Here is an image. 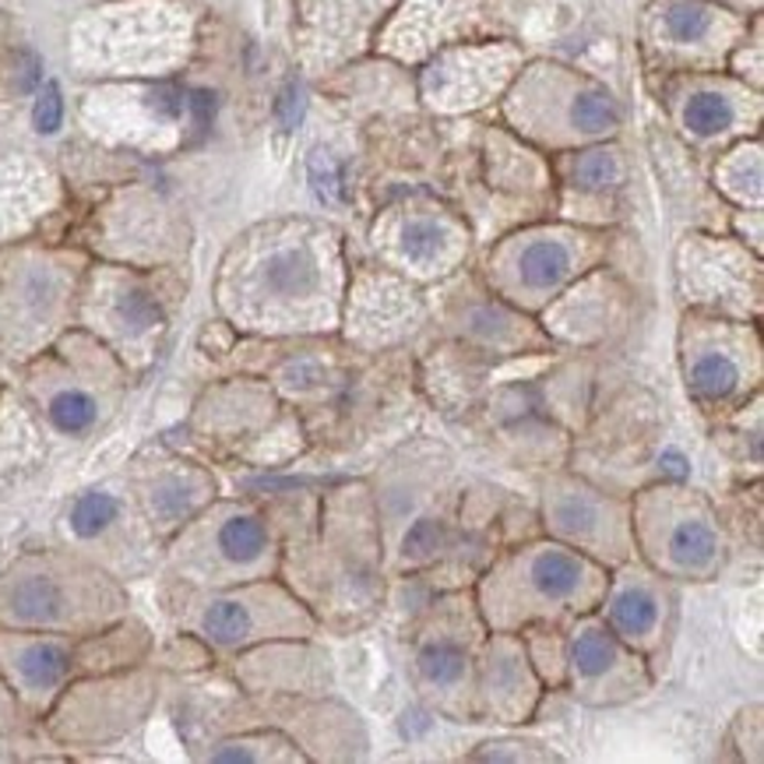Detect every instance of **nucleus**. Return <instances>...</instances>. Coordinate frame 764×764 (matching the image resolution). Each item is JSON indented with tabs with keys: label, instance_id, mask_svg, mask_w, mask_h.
Returning <instances> with one entry per match:
<instances>
[{
	"label": "nucleus",
	"instance_id": "nucleus-18",
	"mask_svg": "<svg viewBox=\"0 0 764 764\" xmlns=\"http://www.w3.org/2000/svg\"><path fill=\"white\" fill-rule=\"evenodd\" d=\"M737 120V109L733 103H729V95L722 92H694L687 106H683V124H687V131L697 134V138H715L729 131Z\"/></svg>",
	"mask_w": 764,
	"mask_h": 764
},
{
	"label": "nucleus",
	"instance_id": "nucleus-3",
	"mask_svg": "<svg viewBox=\"0 0 764 764\" xmlns=\"http://www.w3.org/2000/svg\"><path fill=\"white\" fill-rule=\"evenodd\" d=\"M0 662L19 683V694L28 702L54 697L71 677L74 651L63 638H43V634H8L0 638Z\"/></svg>",
	"mask_w": 764,
	"mask_h": 764
},
{
	"label": "nucleus",
	"instance_id": "nucleus-5",
	"mask_svg": "<svg viewBox=\"0 0 764 764\" xmlns=\"http://www.w3.org/2000/svg\"><path fill=\"white\" fill-rule=\"evenodd\" d=\"M209 480L195 469H166V472H155L152 480L145 483V493L141 501L149 507V518L158 532H173L187 525L201 512V504L209 501Z\"/></svg>",
	"mask_w": 764,
	"mask_h": 764
},
{
	"label": "nucleus",
	"instance_id": "nucleus-27",
	"mask_svg": "<svg viewBox=\"0 0 764 764\" xmlns=\"http://www.w3.org/2000/svg\"><path fill=\"white\" fill-rule=\"evenodd\" d=\"M307 114V95H304V85L299 82H285L279 99H275V117L282 124V131H296L299 120H304Z\"/></svg>",
	"mask_w": 764,
	"mask_h": 764
},
{
	"label": "nucleus",
	"instance_id": "nucleus-22",
	"mask_svg": "<svg viewBox=\"0 0 764 764\" xmlns=\"http://www.w3.org/2000/svg\"><path fill=\"white\" fill-rule=\"evenodd\" d=\"M666 22V36L680 46H691V43H702L708 32H712V11L697 0H673L670 8L662 14Z\"/></svg>",
	"mask_w": 764,
	"mask_h": 764
},
{
	"label": "nucleus",
	"instance_id": "nucleus-14",
	"mask_svg": "<svg viewBox=\"0 0 764 764\" xmlns=\"http://www.w3.org/2000/svg\"><path fill=\"white\" fill-rule=\"evenodd\" d=\"M571 247L561 240H532L518 258V279L525 290L546 293L571 275Z\"/></svg>",
	"mask_w": 764,
	"mask_h": 764
},
{
	"label": "nucleus",
	"instance_id": "nucleus-24",
	"mask_svg": "<svg viewBox=\"0 0 764 764\" xmlns=\"http://www.w3.org/2000/svg\"><path fill=\"white\" fill-rule=\"evenodd\" d=\"M575 184L581 190H607L620 184V163L613 152H585L575 163Z\"/></svg>",
	"mask_w": 764,
	"mask_h": 764
},
{
	"label": "nucleus",
	"instance_id": "nucleus-12",
	"mask_svg": "<svg viewBox=\"0 0 764 764\" xmlns=\"http://www.w3.org/2000/svg\"><path fill=\"white\" fill-rule=\"evenodd\" d=\"M610 624L620 638L645 642L659 627V599L645 585H620L610 599Z\"/></svg>",
	"mask_w": 764,
	"mask_h": 764
},
{
	"label": "nucleus",
	"instance_id": "nucleus-29",
	"mask_svg": "<svg viewBox=\"0 0 764 764\" xmlns=\"http://www.w3.org/2000/svg\"><path fill=\"white\" fill-rule=\"evenodd\" d=\"M187 109L195 114V124H198V127H209L212 117H215V95H212L209 89L190 92V95H187Z\"/></svg>",
	"mask_w": 764,
	"mask_h": 764
},
{
	"label": "nucleus",
	"instance_id": "nucleus-4",
	"mask_svg": "<svg viewBox=\"0 0 764 764\" xmlns=\"http://www.w3.org/2000/svg\"><path fill=\"white\" fill-rule=\"evenodd\" d=\"M265 607H268V596L265 592L212 596L209 602H201L195 624H198L201 638H209L212 645L236 648V645H247L254 638H261V631H265Z\"/></svg>",
	"mask_w": 764,
	"mask_h": 764
},
{
	"label": "nucleus",
	"instance_id": "nucleus-16",
	"mask_svg": "<svg viewBox=\"0 0 764 764\" xmlns=\"http://www.w3.org/2000/svg\"><path fill=\"white\" fill-rule=\"evenodd\" d=\"M553 525L575 539H596L607 529V507L588 493H564L553 501Z\"/></svg>",
	"mask_w": 764,
	"mask_h": 764
},
{
	"label": "nucleus",
	"instance_id": "nucleus-19",
	"mask_svg": "<svg viewBox=\"0 0 764 764\" xmlns=\"http://www.w3.org/2000/svg\"><path fill=\"white\" fill-rule=\"evenodd\" d=\"M54 282L50 275H28L22 285H19V304H14V310L19 314H11V321L8 328H43V325H50V317H54V304H57V296H54Z\"/></svg>",
	"mask_w": 764,
	"mask_h": 764
},
{
	"label": "nucleus",
	"instance_id": "nucleus-31",
	"mask_svg": "<svg viewBox=\"0 0 764 764\" xmlns=\"http://www.w3.org/2000/svg\"><path fill=\"white\" fill-rule=\"evenodd\" d=\"M19 85L25 92H32L39 85V60L36 57H22V78H19Z\"/></svg>",
	"mask_w": 764,
	"mask_h": 764
},
{
	"label": "nucleus",
	"instance_id": "nucleus-25",
	"mask_svg": "<svg viewBox=\"0 0 764 764\" xmlns=\"http://www.w3.org/2000/svg\"><path fill=\"white\" fill-rule=\"evenodd\" d=\"M310 187H314V195L321 198V201H339L342 195V166L331 158L328 152L317 149L310 155Z\"/></svg>",
	"mask_w": 764,
	"mask_h": 764
},
{
	"label": "nucleus",
	"instance_id": "nucleus-26",
	"mask_svg": "<svg viewBox=\"0 0 764 764\" xmlns=\"http://www.w3.org/2000/svg\"><path fill=\"white\" fill-rule=\"evenodd\" d=\"M32 124H36L39 134H57L63 124V95L57 82H46L36 95V106H32Z\"/></svg>",
	"mask_w": 764,
	"mask_h": 764
},
{
	"label": "nucleus",
	"instance_id": "nucleus-15",
	"mask_svg": "<svg viewBox=\"0 0 764 764\" xmlns=\"http://www.w3.org/2000/svg\"><path fill=\"white\" fill-rule=\"evenodd\" d=\"M120 515H124V507L109 490H85L82 497L71 504L68 525H71L74 539L92 543V539H103L109 529H117Z\"/></svg>",
	"mask_w": 764,
	"mask_h": 764
},
{
	"label": "nucleus",
	"instance_id": "nucleus-21",
	"mask_svg": "<svg viewBox=\"0 0 764 764\" xmlns=\"http://www.w3.org/2000/svg\"><path fill=\"white\" fill-rule=\"evenodd\" d=\"M616 120H620L616 103L599 89H585L575 95V103H571V124H575L581 134H607L616 127Z\"/></svg>",
	"mask_w": 764,
	"mask_h": 764
},
{
	"label": "nucleus",
	"instance_id": "nucleus-11",
	"mask_svg": "<svg viewBox=\"0 0 764 764\" xmlns=\"http://www.w3.org/2000/svg\"><path fill=\"white\" fill-rule=\"evenodd\" d=\"M740 377H743V367L729 345L697 349V356L691 363V388L697 398H705V402H722V398H729L740 388Z\"/></svg>",
	"mask_w": 764,
	"mask_h": 764
},
{
	"label": "nucleus",
	"instance_id": "nucleus-1",
	"mask_svg": "<svg viewBox=\"0 0 764 764\" xmlns=\"http://www.w3.org/2000/svg\"><path fill=\"white\" fill-rule=\"evenodd\" d=\"M114 607V588L54 561L22 564L0 588V616L14 627H78L103 620Z\"/></svg>",
	"mask_w": 764,
	"mask_h": 764
},
{
	"label": "nucleus",
	"instance_id": "nucleus-2",
	"mask_svg": "<svg viewBox=\"0 0 764 764\" xmlns=\"http://www.w3.org/2000/svg\"><path fill=\"white\" fill-rule=\"evenodd\" d=\"M521 581V616L536 610H553L592 596L596 575L578 553L564 546H536L515 564Z\"/></svg>",
	"mask_w": 764,
	"mask_h": 764
},
{
	"label": "nucleus",
	"instance_id": "nucleus-8",
	"mask_svg": "<svg viewBox=\"0 0 764 764\" xmlns=\"http://www.w3.org/2000/svg\"><path fill=\"white\" fill-rule=\"evenodd\" d=\"M317 282H321V268L304 247H282L268 254V261L261 265V285L275 299H304L317 290Z\"/></svg>",
	"mask_w": 764,
	"mask_h": 764
},
{
	"label": "nucleus",
	"instance_id": "nucleus-6",
	"mask_svg": "<svg viewBox=\"0 0 764 764\" xmlns=\"http://www.w3.org/2000/svg\"><path fill=\"white\" fill-rule=\"evenodd\" d=\"M204 543H209V556L219 567L254 571L268 556L272 539H268L265 521L254 512H226L204 536Z\"/></svg>",
	"mask_w": 764,
	"mask_h": 764
},
{
	"label": "nucleus",
	"instance_id": "nucleus-30",
	"mask_svg": "<svg viewBox=\"0 0 764 764\" xmlns=\"http://www.w3.org/2000/svg\"><path fill=\"white\" fill-rule=\"evenodd\" d=\"M659 469H662V475H673V480H687L691 475V466H687V458H683L680 451H662V458H659Z\"/></svg>",
	"mask_w": 764,
	"mask_h": 764
},
{
	"label": "nucleus",
	"instance_id": "nucleus-13",
	"mask_svg": "<svg viewBox=\"0 0 764 764\" xmlns=\"http://www.w3.org/2000/svg\"><path fill=\"white\" fill-rule=\"evenodd\" d=\"M99 398L82 385H63L46 395V420L63 437H82L99 423Z\"/></svg>",
	"mask_w": 764,
	"mask_h": 764
},
{
	"label": "nucleus",
	"instance_id": "nucleus-17",
	"mask_svg": "<svg viewBox=\"0 0 764 764\" xmlns=\"http://www.w3.org/2000/svg\"><path fill=\"white\" fill-rule=\"evenodd\" d=\"M466 648L451 638H437L420 651V677L434 691H455L466 680Z\"/></svg>",
	"mask_w": 764,
	"mask_h": 764
},
{
	"label": "nucleus",
	"instance_id": "nucleus-28",
	"mask_svg": "<svg viewBox=\"0 0 764 764\" xmlns=\"http://www.w3.org/2000/svg\"><path fill=\"white\" fill-rule=\"evenodd\" d=\"M440 539H444L440 521L423 518V521H416V525L409 529V536H405V553H409V556H430V553H437Z\"/></svg>",
	"mask_w": 764,
	"mask_h": 764
},
{
	"label": "nucleus",
	"instance_id": "nucleus-23",
	"mask_svg": "<svg viewBox=\"0 0 764 764\" xmlns=\"http://www.w3.org/2000/svg\"><path fill=\"white\" fill-rule=\"evenodd\" d=\"M521 662L525 659H518V651L512 645H504L497 656H490L486 677H490V687H497L501 705H507V702L518 705L521 702V694H525V670H521Z\"/></svg>",
	"mask_w": 764,
	"mask_h": 764
},
{
	"label": "nucleus",
	"instance_id": "nucleus-9",
	"mask_svg": "<svg viewBox=\"0 0 764 764\" xmlns=\"http://www.w3.org/2000/svg\"><path fill=\"white\" fill-rule=\"evenodd\" d=\"M109 321L124 342H149L158 328H163V307L158 299L145 290V285H117L114 299H109Z\"/></svg>",
	"mask_w": 764,
	"mask_h": 764
},
{
	"label": "nucleus",
	"instance_id": "nucleus-20",
	"mask_svg": "<svg viewBox=\"0 0 764 764\" xmlns=\"http://www.w3.org/2000/svg\"><path fill=\"white\" fill-rule=\"evenodd\" d=\"M398 247H402L409 261L430 265L448 250V230L434 219H409L402 226V236H398Z\"/></svg>",
	"mask_w": 764,
	"mask_h": 764
},
{
	"label": "nucleus",
	"instance_id": "nucleus-7",
	"mask_svg": "<svg viewBox=\"0 0 764 764\" xmlns=\"http://www.w3.org/2000/svg\"><path fill=\"white\" fill-rule=\"evenodd\" d=\"M571 666H575V677L581 680L585 691H599L607 697V691H620L631 677V659L620 651L613 642V634L602 627H581L571 642Z\"/></svg>",
	"mask_w": 764,
	"mask_h": 764
},
{
	"label": "nucleus",
	"instance_id": "nucleus-10",
	"mask_svg": "<svg viewBox=\"0 0 764 764\" xmlns=\"http://www.w3.org/2000/svg\"><path fill=\"white\" fill-rule=\"evenodd\" d=\"M666 553L680 571H708L719 556V539L705 515H677L666 539Z\"/></svg>",
	"mask_w": 764,
	"mask_h": 764
}]
</instances>
